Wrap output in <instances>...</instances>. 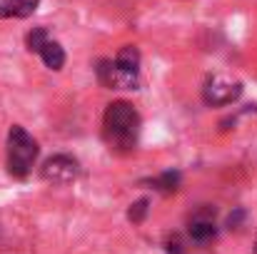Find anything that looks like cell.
I'll return each mask as SVG.
<instances>
[{"mask_svg":"<svg viewBox=\"0 0 257 254\" xmlns=\"http://www.w3.org/2000/svg\"><path fill=\"white\" fill-rule=\"evenodd\" d=\"M102 125H105V140L112 147L130 150L135 145L138 132H140V115H138V110L130 102L117 100V102L107 105Z\"/></svg>","mask_w":257,"mask_h":254,"instance_id":"cell-1","label":"cell"},{"mask_svg":"<svg viewBox=\"0 0 257 254\" xmlns=\"http://www.w3.org/2000/svg\"><path fill=\"white\" fill-rule=\"evenodd\" d=\"M38 142L20 125H13L8 132V172L18 179H25L33 162L38 160Z\"/></svg>","mask_w":257,"mask_h":254,"instance_id":"cell-2","label":"cell"},{"mask_svg":"<svg viewBox=\"0 0 257 254\" xmlns=\"http://www.w3.org/2000/svg\"><path fill=\"white\" fill-rule=\"evenodd\" d=\"M240 95H242V85L237 83V80L222 78V75L210 78V80L205 83V87H202V100H205L210 107L230 105V102H235Z\"/></svg>","mask_w":257,"mask_h":254,"instance_id":"cell-3","label":"cell"},{"mask_svg":"<svg viewBox=\"0 0 257 254\" xmlns=\"http://www.w3.org/2000/svg\"><path fill=\"white\" fill-rule=\"evenodd\" d=\"M78 174H80V165L70 155H55L45 160V165L40 167V177L50 184H70Z\"/></svg>","mask_w":257,"mask_h":254,"instance_id":"cell-4","label":"cell"},{"mask_svg":"<svg viewBox=\"0 0 257 254\" xmlns=\"http://www.w3.org/2000/svg\"><path fill=\"white\" fill-rule=\"evenodd\" d=\"M97 78L105 87H112V90H135L138 87V70H130L120 63L102 60L97 65Z\"/></svg>","mask_w":257,"mask_h":254,"instance_id":"cell-5","label":"cell"},{"mask_svg":"<svg viewBox=\"0 0 257 254\" xmlns=\"http://www.w3.org/2000/svg\"><path fill=\"white\" fill-rule=\"evenodd\" d=\"M40 0H0V18H28Z\"/></svg>","mask_w":257,"mask_h":254,"instance_id":"cell-6","label":"cell"},{"mask_svg":"<svg viewBox=\"0 0 257 254\" xmlns=\"http://www.w3.org/2000/svg\"><path fill=\"white\" fill-rule=\"evenodd\" d=\"M40 58H43L45 68H50V70H63V65H65V50H63V45L55 43V40H48V43L43 45Z\"/></svg>","mask_w":257,"mask_h":254,"instance_id":"cell-7","label":"cell"},{"mask_svg":"<svg viewBox=\"0 0 257 254\" xmlns=\"http://www.w3.org/2000/svg\"><path fill=\"white\" fill-rule=\"evenodd\" d=\"M190 237H192L195 242H210V239L215 237V224H212V219H207V217H195V219L190 222Z\"/></svg>","mask_w":257,"mask_h":254,"instance_id":"cell-8","label":"cell"},{"mask_svg":"<svg viewBox=\"0 0 257 254\" xmlns=\"http://www.w3.org/2000/svg\"><path fill=\"white\" fill-rule=\"evenodd\" d=\"M115 63H120V65H125V68H130V70H138V68H140V53H138V48H135V45H125V48L117 53Z\"/></svg>","mask_w":257,"mask_h":254,"instance_id":"cell-9","label":"cell"},{"mask_svg":"<svg viewBox=\"0 0 257 254\" xmlns=\"http://www.w3.org/2000/svg\"><path fill=\"white\" fill-rule=\"evenodd\" d=\"M48 40H50V38H48V30H45V28H33V30L28 33V38H25V45H28L30 53H40Z\"/></svg>","mask_w":257,"mask_h":254,"instance_id":"cell-10","label":"cell"},{"mask_svg":"<svg viewBox=\"0 0 257 254\" xmlns=\"http://www.w3.org/2000/svg\"><path fill=\"white\" fill-rule=\"evenodd\" d=\"M155 184H158V189H163V192H175L177 184H180V174H177V172H165L160 179H155Z\"/></svg>","mask_w":257,"mask_h":254,"instance_id":"cell-11","label":"cell"},{"mask_svg":"<svg viewBox=\"0 0 257 254\" xmlns=\"http://www.w3.org/2000/svg\"><path fill=\"white\" fill-rule=\"evenodd\" d=\"M145 214H148V199H138V202L130 207V212H127L130 222H143Z\"/></svg>","mask_w":257,"mask_h":254,"instance_id":"cell-12","label":"cell"},{"mask_svg":"<svg viewBox=\"0 0 257 254\" xmlns=\"http://www.w3.org/2000/svg\"><path fill=\"white\" fill-rule=\"evenodd\" d=\"M255 254H257V249H255Z\"/></svg>","mask_w":257,"mask_h":254,"instance_id":"cell-13","label":"cell"}]
</instances>
